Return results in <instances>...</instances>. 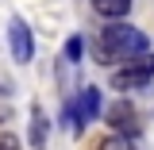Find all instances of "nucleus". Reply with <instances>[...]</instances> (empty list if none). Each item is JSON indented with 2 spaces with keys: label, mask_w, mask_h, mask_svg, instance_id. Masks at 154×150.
<instances>
[{
  "label": "nucleus",
  "mask_w": 154,
  "mask_h": 150,
  "mask_svg": "<svg viewBox=\"0 0 154 150\" xmlns=\"http://www.w3.org/2000/svg\"><path fill=\"white\" fill-rule=\"evenodd\" d=\"M93 12H100L104 19H123L131 12V0H93Z\"/></svg>",
  "instance_id": "6"
},
{
  "label": "nucleus",
  "mask_w": 154,
  "mask_h": 150,
  "mask_svg": "<svg viewBox=\"0 0 154 150\" xmlns=\"http://www.w3.org/2000/svg\"><path fill=\"white\" fill-rule=\"evenodd\" d=\"M104 119H108V127H112L116 135H123V139H135V135H139V119H135V108L127 100H116L112 108L104 112Z\"/></svg>",
  "instance_id": "5"
},
{
  "label": "nucleus",
  "mask_w": 154,
  "mask_h": 150,
  "mask_svg": "<svg viewBox=\"0 0 154 150\" xmlns=\"http://www.w3.org/2000/svg\"><path fill=\"white\" fill-rule=\"evenodd\" d=\"M31 146L46 150V115H42V108H31Z\"/></svg>",
  "instance_id": "7"
},
{
  "label": "nucleus",
  "mask_w": 154,
  "mask_h": 150,
  "mask_svg": "<svg viewBox=\"0 0 154 150\" xmlns=\"http://www.w3.org/2000/svg\"><path fill=\"white\" fill-rule=\"evenodd\" d=\"M73 104V119H77V135L85 131L93 119H100V89L96 85H89V89H81V93L69 100Z\"/></svg>",
  "instance_id": "4"
},
{
  "label": "nucleus",
  "mask_w": 154,
  "mask_h": 150,
  "mask_svg": "<svg viewBox=\"0 0 154 150\" xmlns=\"http://www.w3.org/2000/svg\"><path fill=\"white\" fill-rule=\"evenodd\" d=\"M0 150H23V146H19V139L12 131H0Z\"/></svg>",
  "instance_id": "9"
},
{
  "label": "nucleus",
  "mask_w": 154,
  "mask_h": 150,
  "mask_svg": "<svg viewBox=\"0 0 154 150\" xmlns=\"http://www.w3.org/2000/svg\"><path fill=\"white\" fill-rule=\"evenodd\" d=\"M150 81H154V54L146 50V54L131 58L123 69L112 73V89L116 93H127V89H143V85H150Z\"/></svg>",
  "instance_id": "2"
},
{
  "label": "nucleus",
  "mask_w": 154,
  "mask_h": 150,
  "mask_svg": "<svg viewBox=\"0 0 154 150\" xmlns=\"http://www.w3.org/2000/svg\"><path fill=\"white\" fill-rule=\"evenodd\" d=\"M8 46H12V58H16L19 66H27V62L35 58V35H31V27L19 16L8 19Z\"/></svg>",
  "instance_id": "3"
},
{
  "label": "nucleus",
  "mask_w": 154,
  "mask_h": 150,
  "mask_svg": "<svg viewBox=\"0 0 154 150\" xmlns=\"http://www.w3.org/2000/svg\"><path fill=\"white\" fill-rule=\"evenodd\" d=\"M81 54H85V42H81V35H73L66 42V58H69V62H81Z\"/></svg>",
  "instance_id": "8"
},
{
  "label": "nucleus",
  "mask_w": 154,
  "mask_h": 150,
  "mask_svg": "<svg viewBox=\"0 0 154 150\" xmlns=\"http://www.w3.org/2000/svg\"><path fill=\"white\" fill-rule=\"evenodd\" d=\"M150 50V38L143 35L139 27L123 23V19H112L93 42V58L104 62V66H116V62H131V58L146 54Z\"/></svg>",
  "instance_id": "1"
}]
</instances>
